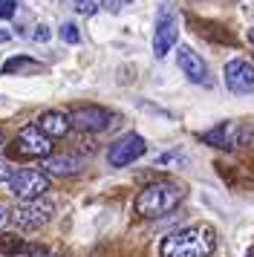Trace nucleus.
Wrapping results in <instances>:
<instances>
[{
  "label": "nucleus",
  "instance_id": "obj_1",
  "mask_svg": "<svg viewBox=\"0 0 254 257\" xmlns=\"http://www.w3.org/2000/svg\"><path fill=\"white\" fill-rule=\"evenodd\" d=\"M217 248V234L211 225H188L162 240V257H208Z\"/></svg>",
  "mask_w": 254,
  "mask_h": 257
},
{
  "label": "nucleus",
  "instance_id": "obj_2",
  "mask_svg": "<svg viewBox=\"0 0 254 257\" xmlns=\"http://www.w3.org/2000/svg\"><path fill=\"white\" fill-rule=\"evenodd\" d=\"M182 197H185L182 185L162 179V182H153V185L139 191L136 211L142 214V217H165L168 211H173L179 202H182Z\"/></svg>",
  "mask_w": 254,
  "mask_h": 257
},
{
  "label": "nucleus",
  "instance_id": "obj_3",
  "mask_svg": "<svg viewBox=\"0 0 254 257\" xmlns=\"http://www.w3.org/2000/svg\"><path fill=\"white\" fill-rule=\"evenodd\" d=\"M52 214H55V205L49 199H32V202H23L15 211H9V220L21 231H38L52 220Z\"/></svg>",
  "mask_w": 254,
  "mask_h": 257
},
{
  "label": "nucleus",
  "instance_id": "obj_4",
  "mask_svg": "<svg viewBox=\"0 0 254 257\" xmlns=\"http://www.w3.org/2000/svg\"><path fill=\"white\" fill-rule=\"evenodd\" d=\"M9 191L18 199H23V202L41 199L46 191H49V176L41 174V171H29V168H23V171H12Z\"/></svg>",
  "mask_w": 254,
  "mask_h": 257
},
{
  "label": "nucleus",
  "instance_id": "obj_5",
  "mask_svg": "<svg viewBox=\"0 0 254 257\" xmlns=\"http://www.w3.org/2000/svg\"><path fill=\"white\" fill-rule=\"evenodd\" d=\"M145 151H148V142L142 139L139 133H124L121 139H115L110 145L107 162L113 165V168H127V165H133L136 159H142Z\"/></svg>",
  "mask_w": 254,
  "mask_h": 257
},
{
  "label": "nucleus",
  "instance_id": "obj_6",
  "mask_svg": "<svg viewBox=\"0 0 254 257\" xmlns=\"http://www.w3.org/2000/svg\"><path fill=\"white\" fill-rule=\"evenodd\" d=\"M67 118H69V127L84 130V133H101V130H107L113 124V113L104 110V107H95V104L75 107Z\"/></svg>",
  "mask_w": 254,
  "mask_h": 257
},
{
  "label": "nucleus",
  "instance_id": "obj_7",
  "mask_svg": "<svg viewBox=\"0 0 254 257\" xmlns=\"http://www.w3.org/2000/svg\"><path fill=\"white\" fill-rule=\"evenodd\" d=\"M179 38V26H176V18H173L171 6H162L159 18H156V35H153V55L156 58H165L168 52L173 49Z\"/></svg>",
  "mask_w": 254,
  "mask_h": 257
},
{
  "label": "nucleus",
  "instance_id": "obj_8",
  "mask_svg": "<svg viewBox=\"0 0 254 257\" xmlns=\"http://www.w3.org/2000/svg\"><path fill=\"white\" fill-rule=\"evenodd\" d=\"M199 139L205 142V145H211V148H237V145H242L245 139H251V130L240 127L237 121H222V124H217L214 130L199 133Z\"/></svg>",
  "mask_w": 254,
  "mask_h": 257
},
{
  "label": "nucleus",
  "instance_id": "obj_9",
  "mask_svg": "<svg viewBox=\"0 0 254 257\" xmlns=\"http://www.w3.org/2000/svg\"><path fill=\"white\" fill-rule=\"evenodd\" d=\"M225 87L231 93H254V64L245 58H231L225 64Z\"/></svg>",
  "mask_w": 254,
  "mask_h": 257
},
{
  "label": "nucleus",
  "instance_id": "obj_10",
  "mask_svg": "<svg viewBox=\"0 0 254 257\" xmlns=\"http://www.w3.org/2000/svg\"><path fill=\"white\" fill-rule=\"evenodd\" d=\"M15 153L18 156H32V159H46V156H52V142L38 127H23L15 139Z\"/></svg>",
  "mask_w": 254,
  "mask_h": 257
},
{
  "label": "nucleus",
  "instance_id": "obj_11",
  "mask_svg": "<svg viewBox=\"0 0 254 257\" xmlns=\"http://www.w3.org/2000/svg\"><path fill=\"white\" fill-rule=\"evenodd\" d=\"M176 64H179V70L188 75V81L211 84V78H208V64L202 61V55L194 52L191 47H179V52H176Z\"/></svg>",
  "mask_w": 254,
  "mask_h": 257
},
{
  "label": "nucleus",
  "instance_id": "obj_12",
  "mask_svg": "<svg viewBox=\"0 0 254 257\" xmlns=\"http://www.w3.org/2000/svg\"><path fill=\"white\" fill-rule=\"evenodd\" d=\"M35 127L44 133L46 139H64L69 133V118L64 116V113H58V110H49V113H44V116L38 118V124Z\"/></svg>",
  "mask_w": 254,
  "mask_h": 257
},
{
  "label": "nucleus",
  "instance_id": "obj_13",
  "mask_svg": "<svg viewBox=\"0 0 254 257\" xmlns=\"http://www.w3.org/2000/svg\"><path fill=\"white\" fill-rule=\"evenodd\" d=\"M44 168L49 176H75L81 171V159H75V156H46Z\"/></svg>",
  "mask_w": 254,
  "mask_h": 257
},
{
  "label": "nucleus",
  "instance_id": "obj_14",
  "mask_svg": "<svg viewBox=\"0 0 254 257\" xmlns=\"http://www.w3.org/2000/svg\"><path fill=\"white\" fill-rule=\"evenodd\" d=\"M0 254H6V257L32 254V245L26 243L23 237H18L15 231H0Z\"/></svg>",
  "mask_w": 254,
  "mask_h": 257
},
{
  "label": "nucleus",
  "instance_id": "obj_15",
  "mask_svg": "<svg viewBox=\"0 0 254 257\" xmlns=\"http://www.w3.org/2000/svg\"><path fill=\"white\" fill-rule=\"evenodd\" d=\"M0 70H3V75H21V72L44 70V64H41V61H35V58H29V55H15V58H9Z\"/></svg>",
  "mask_w": 254,
  "mask_h": 257
},
{
  "label": "nucleus",
  "instance_id": "obj_16",
  "mask_svg": "<svg viewBox=\"0 0 254 257\" xmlns=\"http://www.w3.org/2000/svg\"><path fill=\"white\" fill-rule=\"evenodd\" d=\"M58 35H61V41L64 44H69V47H75V44H81V32H78V26L75 24H61V29H58Z\"/></svg>",
  "mask_w": 254,
  "mask_h": 257
},
{
  "label": "nucleus",
  "instance_id": "obj_17",
  "mask_svg": "<svg viewBox=\"0 0 254 257\" xmlns=\"http://www.w3.org/2000/svg\"><path fill=\"white\" fill-rule=\"evenodd\" d=\"M69 6L75 9L78 15H95V9H98V0H69Z\"/></svg>",
  "mask_w": 254,
  "mask_h": 257
},
{
  "label": "nucleus",
  "instance_id": "obj_18",
  "mask_svg": "<svg viewBox=\"0 0 254 257\" xmlns=\"http://www.w3.org/2000/svg\"><path fill=\"white\" fill-rule=\"evenodd\" d=\"M32 38H35V41H38V44H44V41H49V38H52V29H49V26H46V24H41V26H35V32H32Z\"/></svg>",
  "mask_w": 254,
  "mask_h": 257
},
{
  "label": "nucleus",
  "instance_id": "obj_19",
  "mask_svg": "<svg viewBox=\"0 0 254 257\" xmlns=\"http://www.w3.org/2000/svg\"><path fill=\"white\" fill-rule=\"evenodd\" d=\"M18 9V3L15 0H0V18H12Z\"/></svg>",
  "mask_w": 254,
  "mask_h": 257
},
{
  "label": "nucleus",
  "instance_id": "obj_20",
  "mask_svg": "<svg viewBox=\"0 0 254 257\" xmlns=\"http://www.w3.org/2000/svg\"><path fill=\"white\" fill-rule=\"evenodd\" d=\"M121 3H124V0H101V6H104V9H107L110 15L118 12V9H121Z\"/></svg>",
  "mask_w": 254,
  "mask_h": 257
},
{
  "label": "nucleus",
  "instance_id": "obj_21",
  "mask_svg": "<svg viewBox=\"0 0 254 257\" xmlns=\"http://www.w3.org/2000/svg\"><path fill=\"white\" fill-rule=\"evenodd\" d=\"M176 159H182V153H162L159 159H156V165H171Z\"/></svg>",
  "mask_w": 254,
  "mask_h": 257
},
{
  "label": "nucleus",
  "instance_id": "obj_22",
  "mask_svg": "<svg viewBox=\"0 0 254 257\" xmlns=\"http://www.w3.org/2000/svg\"><path fill=\"white\" fill-rule=\"evenodd\" d=\"M9 176H12V168L0 159V182H9Z\"/></svg>",
  "mask_w": 254,
  "mask_h": 257
},
{
  "label": "nucleus",
  "instance_id": "obj_23",
  "mask_svg": "<svg viewBox=\"0 0 254 257\" xmlns=\"http://www.w3.org/2000/svg\"><path fill=\"white\" fill-rule=\"evenodd\" d=\"M6 217H9V208H6V205H0V222H6Z\"/></svg>",
  "mask_w": 254,
  "mask_h": 257
},
{
  "label": "nucleus",
  "instance_id": "obj_24",
  "mask_svg": "<svg viewBox=\"0 0 254 257\" xmlns=\"http://www.w3.org/2000/svg\"><path fill=\"white\" fill-rule=\"evenodd\" d=\"M29 257H55V254H46V251H38V248H32V254Z\"/></svg>",
  "mask_w": 254,
  "mask_h": 257
},
{
  "label": "nucleus",
  "instance_id": "obj_25",
  "mask_svg": "<svg viewBox=\"0 0 254 257\" xmlns=\"http://www.w3.org/2000/svg\"><path fill=\"white\" fill-rule=\"evenodd\" d=\"M9 38H12V35L6 32V29H0V44H3V41H9Z\"/></svg>",
  "mask_w": 254,
  "mask_h": 257
},
{
  "label": "nucleus",
  "instance_id": "obj_26",
  "mask_svg": "<svg viewBox=\"0 0 254 257\" xmlns=\"http://www.w3.org/2000/svg\"><path fill=\"white\" fill-rule=\"evenodd\" d=\"M248 41H251V44H254V26H251V29H248Z\"/></svg>",
  "mask_w": 254,
  "mask_h": 257
},
{
  "label": "nucleus",
  "instance_id": "obj_27",
  "mask_svg": "<svg viewBox=\"0 0 254 257\" xmlns=\"http://www.w3.org/2000/svg\"><path fill=\"white\" fill-rule=\"evenodd\" d=\"M3 145H6V136H3V130H0V148H3Z\"/></svg>",
  "mask_w": 254,
  "mask_h": 257
}]
</instances>
